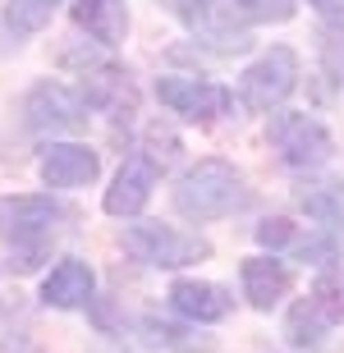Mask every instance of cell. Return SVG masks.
<instances>
[{
	"label": "cell",
	"instance_id": "obj_19",
	"mask_svg": "<svg viewBox=\"0 0 344 353\" xmlns=\"http://www.w3.org/2000/svg\"><path fill=\"white\" fill-rule=\"evenodd\" d=\"M312 303H317L331 321H344V271L340 266H326V275L312 285Z\"/></svg>",
	"mask_w": 344,
	"mask_h": 353
},
{
	"label": "cell",
	"instance_id": "obj_12",
	"mask_svg": "<svg viewBox=\"0 0 344 353\" xmlns=\"http://www.w3.org/2000/svg\"><path fill=\"white\" fill-rule=\"evenodd\" d=\"M170 303L174 312L188 316V321H221L230 316V294L221 285H207V280H174L170 285Z\"/></svg>",
	"mask_w": 344,
	"mask_h": 353
},
{
	"label": "cell",
	"instance_id": "obj_5",
	"mask_svg": "<svg viewBox=\"0 0 344 353\" xmlns=\"http://www.w3.org/2000/svg\"><path fill=\"white\" fill-rule=\"evenodd\" d=\"M299 88V55L290 46H271L257 65L243 69L239 79V97L248 110H276L290 92Z\"/></svg>",
	"mask_w": 344,
	"mask_h": 353
},
{
	"label": "cell",
	"instance_id": "obj_14",
	"mask_svg": "<svg viewBox=\"0 0 344 353\" xmlns=\"http://www.w3.org/2000/svg\"><path fill=\"white\" fill-rule=\"evenodd\" d=\"M74 23L88 28V37L101 46H119L129 32V10L124 0H74Z\"/></svg>",
	"mask_w": 344,
	"mask_h": 353
},
{
	"label": "cell",
	"instance_id": "obj_4",
	"mask_svg": "<svg viewBox=\"0 0 344 353\" xmlns=\"http://www.w3.org/2000/svg\"><path fill=\"white\" fill-rule=\"evenodd\" d=\"M271 147L280 152V161L290 170H321L335 157L331 133L321 129V119H312L307 110H285L271 119Z\"/></svg>",
	"mask_w": 344,
	"mask_h": 353
},
{
	"label": "cell",
	"instance_id": "obj_16",
	"mask_svg": "<svg viewBox=\"0 0 344 353\" xmlns=\"http://www.w3.org/2000/svg\"><path fill=\"white\" fill-rule=\"evenodd\" d=\"M60 0H5V28L14 37H32L55 19Z\"/></svg>",
	"mask_w": 344,
	"mask_h": 353
},
{
	"label": "cell",
	"instance_id": "obj_1",
	"mask_svg": "<svg viewBox=\"0 0 344 353\" xmlns=\"http://www.w3.org/2000/svg\"><path fill=\"white\" fill-rule=\"evenodd\" d=\"M248 202V188H243V174L230 165V161H198L193 170L179 179L174 188V211L184 221H221L230 211H239Z\"/></svg>",
	"mask_w": 344,
	"mask_h": 353
},
{
	"label": "cell",
	"instance_id": "obj_6",
	"mask_svg": "<svg viewBox=\"0 0 344 353\" xmlns=\"http://www.w3.org/2000/svg\"><path fill=\"white\" fill-rule=\"evenodd\" d=\"M23 119L32 133H79L88 129V101L65 83H37L23 101Z\"/></svg>",
	"mask_w": 344,
	"mask_h": 353
},
{
	"label": "cell",
	"instance_id": "obj_8",
	"mask_svg": "<svg viewBox=\"0 0 344 353\" xmlns=\"http://www.w3.org/2000/svg\"><path fill=\"white\" fill-rule=\"evenodd\" d=\"M156 161L152 157H129L124 165H119V174H115V183L106 188V202L101 207L110 211V216H138V211L147 207V197H152V188H156Z\"/></svg>",
	"mask_w": 344,
	"mask_h": 353
},
{
	"label": "cell",
	"instance_id": "obj_9",
	"mask_svg": "<svg viewBox=\"0 0 344 353\" xmlns=\"http://www.w3.org/2000/svg\"><path fill=\"white\" fill-rule=\"evenodd\" d=\"M101 174V161H97L92 147L83 143H51L41 152V179L46 188H83Z\"/></svg>",
	"mask_w": 344,
	"mask_h": 353
},
{
	"label": "cell",
	"instance_id": "obj_10",
	"mask_svg": "<svg viewBox=\"0 0 344 353\" xmlns=\"http://www.w3.org/2000/svg\"><path fill=\"white\" fill-rule=\"evenodd\" d=\"M294 289V271L276 257H248L243 262V299L257 307V312H271L280 299H290Z\"/></svg>",
	"mask_w": 344,
	"mask_h": 353
},
{
	"label": "cell",
	"instance_id": "obj_2",
	"mask_svg": "<svg viewBox=\"0 0 344 353\" xmlns=\"http://www.w3.org/2000/svg\"><path fill=\"white\" fill-rule=\"evenodd\" d=\"M65 211L55 207L51 197H14V202H0V239L10 243L19 271H32L41 262V252L51 243V230Z\"/></svg>",
	"mask_w": 344,
	"mask_h": 353
},
{
	"label": "cell",
	"instance_id": "obj_21",
	"mask_svg": "<svg viewBox=\"0 0 344 353\" xmlns=\"http://www.w3.org/2000/svg\"><path fill=\"white\" fill-rule=\"evenodd\" d=\"M257 243L262 248H285V243H294V225L285 216H271V221L257 225Z\"/></svg>",
	"mask_w": 344,
	"mask_h": 353
},
{
	"label": "cell",
	"instance_id": "obj_22",
	"mask_svg": "<svg viewBox=\"0 0 344 353\" xmlns=\"http://www.w3.org/2000/svg\"><path fill=\"white\" fill-rule=\"evenodd\" d=\"M321 60H326V69H331L335 79H344V28H331L321 37Z\"/></svg>",
	"mask_w": 344,
	"mask_h": 353
},
{
	"label": "cell",
	"instance_id": "obj_24",
	"mask_svg": "<svg viewBox=\"0 0 344 353\" xmlns=\"http://www.w3.org/2000/svg\"><path fill=\"white\" fill-rule=\"evenodd\" d=\"M0 353H28V349L19 340H10V335H5V340H0Z\"/></svg>",
	"mask_w": 344,
	"mask_h": 353
},
{
	"label": "cell",
	"instance_id": "obj_18",
	"mask_svg": "<svg viewBox=\"0 0 344 353\" xmlns=\"http://www.w3.org/2000/svg\"><path fill=\"white\" fill-rule=\"evenodd\" d=\"M326 326H331V316L321 312V307H317L312 299L299 303V307L290 312V340H294V344H317Z\"/></svg>",
	"mask_w": 344,
	"mask_h": 353
},
{
	"label": "cell",
	"instance_id": "obj_3",
	"mask_svg": "<svg viewBox=\"0 0 344 353\" xmlns=\"http://www.w3.org/2000/svg\"><path fill=\"white\" fill-rule=\"evenodd\" d=\"M124 243L138 262L147 266H161V271H179V266H193L202 257H212V243L198 234H184L174 225H161V221H143V225H129L124 230Z\"/></svg>",
	"mask_w": 344,
	"mask_h": 353
},
{
	"label": "cell",
	"instance_id": "obj_17",
	"mask_svg": "<svg viewBox=\"0 0 344 353\" xmlns=\"http://www.w3.org/2000/svg\"><path fill=\"white\" fill-rule=\"evenodd\" d=\"M216 5L243 23H290L294 19V0H216Z\"/></svg>",
	"mask_w": 344,
	"mask_h": 353
},
{
	"label": "cell",
	"instance_id": "obj_11",
	"mask_svg": "<svg viewBox=\"0 0 344 353\" xmlns=\"http://www.w3.org/2000/svg\"><path fill=\"white\" fill-rule=\"evenodd\" d=\"M83 101H88V110H110L115 119H129L133 115V83L124 69L115 65H101L88 74V83H83Z\"/></svg>",
	"mask_w": 344,
	"mask_h": 353
},
{
	"label": "cell",
	"instance_id": "obj_7",
	"mask_svg": "<svg viewBox=\"0 0 344 353\" xmlns=\"http://www.w3.org/2000/svg\"><path fill=\"white\" fill-rule=\"evenodd\" d=\"M156 97L165 110H174L179 119H193V124H207V119H221L230 110V88L212 79H156Z\"/></svg>",
	"mask_w": 344,
	"mask_h": 353
},
{
	"label": "cell",
	"instance_id": "obj_20",
	"mask_svg": "<svg viewBox=\"0 0 344 353\" xmlns=\"http://www.w3.org/2000/svg\"><path fill=\"white\" fill-rule=\"evenodd\" d=\"M299 257L303 262H312V266H331L335 257H340V248H335V239H299Z\"/></svg>",
	"mask_w": 344,
	"mask_h": 353
},
{
	"label": "cell",
	"instance_id": "obj_15",
	"mask_svg": "<svg viewBox=\"0 0 344 353\" xmlns=\"http://www.w3.org/2000/svg\"><path fill=\"white\" fill-rule=\"evenodd\" d=\"M299 207L331 234H344V183H303L299 188Z\"/></svg>",
	"mask_w": 344,
	"mask_h": 353
},
{
	"label": "cell",
	"instance_id": "obj_13",
	"mask_svg": "<svg viewBox=\"0 0 344 353\" xmlns=\"http://www.w3.org/2000/svg\"><path fill=\"white\" fill-rule=\"evenodd\" d=\"M92 271H88V262H60L46 280H41V299H46V307H60V312H69V307H83V303H92Z\"/></svg>",
	"mask_w": 344,
	"mask_h": 353
},
{
	"label": "cell",
	"instance_id": "obj_23",
	"mask_svg": "<svg viewBox=\"0 0 344 353\" xmlns=\"http://www.w3.org/2000/svg\"><path fill=\"white\" fill-rule=\"evenodd\" d=\"M307 5H317L326 19H344V0H307Z\"/></svg>",
	"mask_w": 344,
	"mask_h": 353
}]
</instances>
